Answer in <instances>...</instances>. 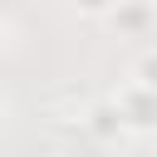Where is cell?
<instances>
[{
    "instance_id": "obj_7",
    "label": "cell",
    "mask_w": 157,
    "mask_h": 157,
    "mask_svg": "<svg viewBox=\"0 0 157 157\" xmlns=\"http://www.w3.org/2000/svg\"><path fill=\"white\" fill-rule=\"evenodd\" d=\"M5 113H10V108H5V93H0V128H5Z\"/></svg>"
},
{
    "instance_id": "obj_6",
    "label": "cell",
    "mask_w": 157,
    "mask_h": 157,
    "mask_svg": "<svg viewBox=\"0 0 157 157\" xmlns=\"http://www.w3.org/2000/svg\"><path fill=\"white\" fill-rule=\"evenodd\" d=\"M5 49H10V25L0 20V59H5Z\"/></svg>"
},
{
    "instance_id": "obj_2",
    "label": "cell",
    "mask_w": 157,
    "mask_h": 157,
    "mask_svg": "<svg viewBox=\"0 0 157 157\" xmlns=\"http://www.w3.org/2000/svg\"><path fill=\"white\" fill-rule=\"evenodd\" d=\"M118 39H147L152 34V0H113V10L103 15Z\"/></svg>"
},
{
    "instance_id": "obj_5",
    "label": "cell",
    "mask_w": 157,
    "mask_h": 157,
    "mask_svg": "<svg viewBox=\"0 0 157 157\" xmlns=\"http://www.w3.org/2000/svg\"><path fill=\"white\" fill-rule=\"evenodd\" d=\"M118 157H152V152H147V147H142V142H137V147H123V152H118Z\"/></svg>"
},
{
    "instance_id": "obj_1",
    "label": "cell",
    "mask_w": 157,
    "mask_h": 157,
    "mask_svg": "<svg viewBox=\"0 0 157 157\" xmlns=\"http://www.w3.org/2000/svg\"><path fill=\"white\" fill-rule=\"evenodd\" d=\"M113 108H118V118H123V128L128 132H147L152 123H157V83H142V78H128V83H118V93L108 98Z\"/></svg>"
},
{
    "instance_id": "obj_3",
    "label": "cell",
    "mask_w": 157,
    "mask_h": 157,
    "mask_svg": "<svg viewBox=\"0 0 157 157\" xmlns=\"http://www.w3.org/2000/svg\"><path fill=\"white\" fill-rule=\"evenodd\" d=\"M83 128H88L98 142H108V147H118V142L128 137V128H123V118H118L113 103H93V108L83 113Z\"/></svg>"
},
{
    "instance_id": "obj_4",
    "label": "cell",
    "mask_w": 157,
    "mask_h": 157,
    "mask_svg": "<svg viewBox=\"0 0 157 157\" xmlns=\"http://www.w3.org/2000/svg\"><path fill=\"white\" fill-rule=\"evenodd\" d=\"M69 10L83 15V20H103V15L113 10V0H69Z\"/></svg>"
}]
</instances>
